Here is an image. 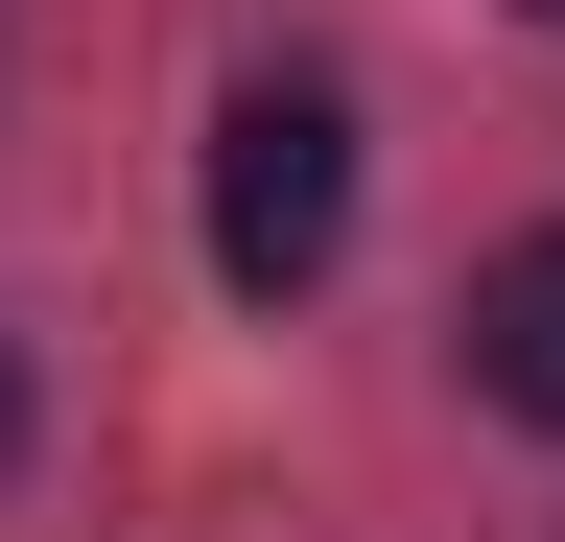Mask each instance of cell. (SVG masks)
Wrapping results in <instances>:
<instances>
[{"label": "cell", "mask_w": 565, "mask_h": 542, "mask_svg": "<svg viewBox=\"0 0 565 542\" xmlns=\"http://www.w3.org/2000/svg\"><path fill=\"white\" fill-rule=\"evenodd\" d=\"M330 259H353V95L330 72H236V118H212V284L307 307Z\"/></svg>", "instance_id": "obj_1"}, {"label": "cell", "mask_w": 565, "mask_h": 542, "mask_svg": "<svg viewBox=\"0 0 565 542\" xmlns=\"http://www.w3.org/2000/svg\"><path fill=\"white\" fill-rule=\"evenodd\" d=\"M471 401H519V425H565V236H519L471 284Z\"/></svg>", "instance_id": "obj_2"}, {"label": "cell", "mask_w": 565, "mask_h": 542, "mask_svg": "<svg viewBox=\"0 0 565 542\" xmlns=\"http://www.w3.org/2000/svg\"><path fill=\"white\" fill-rule=\"evenodd\" d=\"M0 471H24V330H0Z\"/></svg>", "instance_id": "obj_3"}, {"label": "cell", "mask_w": 565, "mask_h": 542, "mask_svg": "<svg viewBox=\"0 0 565 542\" xmlns=\"http://www.w3.org/2000/svg\"><path fill=\"white\" fill-rule=\"evenodd\" d=\"M542 24H565V0H542Z\"/></svg>", "instance_id": "obj_4"}]
</instances>
